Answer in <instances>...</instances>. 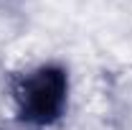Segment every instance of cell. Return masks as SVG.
Segmentation results:
<instances>
[{"label":"cell","mask_w":132,"mask_h":130,"mask_svg":"<svg viewBox=\"0 0 132 130\" xmlns=\"http://www.w3.org/2000/svg\"><path fill=\"white\" fill-rule=\"evenodd\" d=\"M15 117L31 128L59 122L69 105V74L59 64H41L20 74L13 84Z\"/></svg>","instance_id":"cell-1"}]
</instances>
